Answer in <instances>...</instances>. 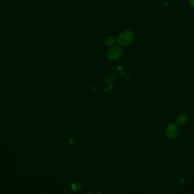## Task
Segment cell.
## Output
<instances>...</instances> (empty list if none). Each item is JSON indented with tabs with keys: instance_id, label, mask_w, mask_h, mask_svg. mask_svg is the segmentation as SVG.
I'll use <instances>...</instances> for the list:
<instances>
[{
	"instance_id": "obj_1",
	"label": "cell",
	"mask_w": 194,
	"mask_h": 194,
	"mask_svg": "<svg viewBox=\"0 0 194 194\" xmlns=\"http://www.w3.org/2000/svg\"><path fill=\"white\" fill-rule=\"evenodd\" d=\"M134 39V34L131 31H123L118 37L117 42L121 46L126 47L133 42Z\"/></svg>"
},
{
	"instance_id": "obj_2",
	"label": "cell",
	"mask_w": 194,
	"mask_h": 194,
	"mask_svg": "<svg viewBox=\"0 0 194 194\" xmlns=\"http://www.w3.org/2000/svg\"><path fill=\"white\" fill-rule=\"evenodd\" d=\"M179 133L178 126L174 123H170L166 129V134L170 139H174L178 137Z\"/></svg>"
},
{
	"instance_id": "obj_3",
	"label": "cell",
	"mask_w": 194,
	"mask_h": 194,
	"mask_svg": "<svg viewBox=\"0 0 194 194\" xmlns=\"http://www.w3.org/2000/svg\"><path fill=\"white\" fill-rule=\"evenodd\" d=\"M123 54V49L119 46H114L109 49L107 57L111 60H115L121 57Z\"/></svg>"
},
{
	"instance_id": "obj_4",
	"label": "cell",
	"mask_w": 194,
	"mask_h": 194,
	"mask_svg": "<svg viewBox=\"0 0 194 194\" xmlns=\"http://www.w3.org/2000/svg\"><path fill=\"white\" fill-rule=\"evenodd\" d=\"M188 121V118L186 115L181 114L178 116L176 119V124L177 126H182L184 125Z\"/></svg>"
},
{
	"instance_id": "obj_5",
	"label": "cell",
	"mask_w": 194,
	"mask_h": 194,
	"mask_svg": "<svg viewBox=\"0 0 194 194\" xmlns=\"http://www.w3.org/2000/svg\"><path fill=\"white\" fill-rule=\"evenodd\" d=\"M117 42V40L114 37H109L105 40V43L108 46H113Z\"/></svg>"
},
{
	"instance_id": "obj_6",
	"label": "cell",
	"mask_w": 194,
	"mask_h": 194,
	"mask_svg": "<svg viewBox=\"0 0 194 194\" xmlns=\"http://www.w3.org/2000/svg\"><path fill=\"white\" fill-rule=\"evenodd\" d=\"M72 187L74 190H79L81 187V186L79 183H74L72 184Z\"/></svg>"
},
{
	"instance_id": "obj_7",
	"label": "cell",
	"mask_w": 194,
	"mask_h": 194,
	"mask_svg": "<svg viewBox=\"0 0 194 194\" xmlns=\"http://www.w3.org/2000/svg\"><path fill=\"white\" fill-rule=\"evenodd\" d=\"M190 4L194 8V0H190Z\"/></svg>"
}]
</instances>
